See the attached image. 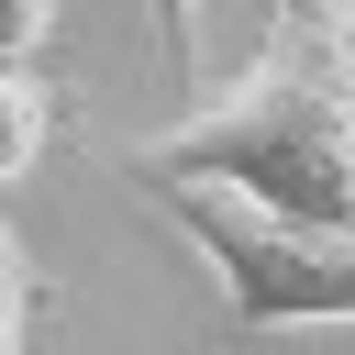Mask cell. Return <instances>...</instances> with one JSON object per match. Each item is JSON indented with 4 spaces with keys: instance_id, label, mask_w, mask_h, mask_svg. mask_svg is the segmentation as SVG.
Masks as SVG:
<instances>
[{
    "instance_id": "cell-1",
    "label": "cell",
    "mask_w": 355,
    "mask_h": 355,
    "mask_svg": "<svg viewBox=\"0 0 355 355\" xmlns=\"http://www.w3.org/2000/svg\"><path fill=\"white\" fill-rule=\"evenodd\" d=\"M133 178H222L277 222L355 233V0H266L244 78L133 144Z\"/></svg>"
},
{
    "instance_id": "cell-2",
    "label": "cell",
    "mask_w": 355,
    "mask_h": 355,
    "mask_svg": "<svg viewBox=\"0 0 355 355\" xmlns=\"http://www.w3.org/2000/svg\"><path fill=\"white\" fill-rule=\"evenodd\" d=\"M155 211L200 244L222 322L233 333H300V322H355V233L322 222H277L255 200H233L222 178H144Z\"/></svg>"
},
{
    "instance_id": "cell-3",
    "label": "cell",
    "mask_w": 355,
    "mask_h": 355,
    "mask_svg": "<svg viewBox=\"0 0 355 355\" xmlns=\"http://www.w3.org/2000/svg\"><path fill=\"white\" fill-rule=\"evenodd\" d=\"M44 144H55V89L33 67H0V189H22L44 166Z\"/></svg>"
},
{
    "instance_id": "cell-4",
    "label": "cell",
    "mask_w": 355,
    "mask_h": 355,
    "mask_svg": "<svg viewBox=\"0 0 355 355\" xmlns=\"http://www.w3.org/2000/svg\"><path fill=\"white\" fill-rule=\"evenodd\" d=\"M33 311H44V277H33L22 233L0 222V355H22V344H33Z\"/></svg>"
},
{
    "instance_id": "cell-5",
    "label": "cell",
    "mask_w": 355,
    "mask_h": 355,
    "mask_svg": "<svg viewBox=\"0 0 355 355\" xmlns=\"http://www.w3.org/2000/svg\"><path fill=\"white\" fill-rule=\"evenodd\" d=\"M144 33H155V55H166V78L200 89V0H144Z\"/></svg>"
},
{
    "instance_id": "cell-6",
    "label": "cell",
    "mask_w": 355,
    "mask_h": 355,
    "mask_svg": "<svg viewBox=\"0 0 355 355\" xmlns=\"http://www.w3.org/2000/svg\"><path fill=\"white\" fill-rule=\"evenodd\" d=\"M55 11H67V0H0V67H33L44 33H55Z\"/></svg>"
}]
</instances>
